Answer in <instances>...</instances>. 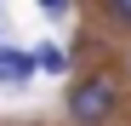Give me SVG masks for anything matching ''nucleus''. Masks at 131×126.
I'll return each instance as SVG.
<instances>
[{
  "label": "nucleus",
  "mask_w": 131,
  "mask_h": 126,
  "mask_svg": "<svg viewBox=\"0 0 131 126\" xmlns=\"http://www.w3.org/2000/svg\"><path fill=\"white\" fill-rule=\"evenodd\" d=\"M114 103H120V86L108 75H85L74 80V92H69V120L74 126H103L108 115H114Z\"/></svg>",
  "instance_id": "nucleus-1"
},
{
  "label": "nucleus",
  "mask_w": 131,
  "mask_h": 126,
  "mask_svg": "<svg viewBox=\"0 0 131 126\" xmlns=\"http://www.w3.org/2000/svg\"><path fill=\"white\" fill-rule=\"evenodd\" d=\"M29 75H34V52L0 46V86H29Z\"/></svg>",
  "instance_id": "nucleus-2"
},
{
  "label": "nucleus",
  "mask_w": 131,
  "mask_h": 126,
  "mask_svg": "<svg viewBox=\"0 0 131 126\" xmlns=\"http://www.w3.org/2000/svg\"><path fill=\"white\" fill-rule=\"evenodd\" d=\"M63 69H69L63 46H34V75H63Z\"/></svg>",
  "instance_id": "nucleus-3"
},
{
  "label": "nucleus",
  "mask_w": 131,
  "mask_h": 126,
  "mask_svg": "<svg viewBox=\"0 0 131 126\" xmlns=\"http://www.w3.org/2000/svg\"><path fill=\"white\" fill-rule=\"evenodd\" d=\"M103 12H108V17H114V23H120V29H131V0H103Z\"/></svg>",
  "instance_id": "nucleus-4"
},
{
  "label": "nucleus",
  "mask_w": 131,
  "mask_h": 126,
  "mask_svg": "<svg viewBox=\"0 0 131 126\" xmlns=\"http://www.w3.org/2000/svg\"><path fill=\"white\" fill-rule=\"evenodd\" d=\"M40 12H51V17H57V12H69V0H40Z\"/></svg>",
  "instance_id": "nucleus-5"
}]
</instances>
